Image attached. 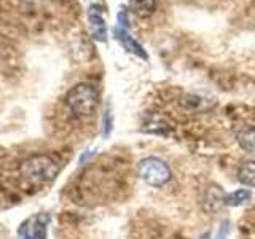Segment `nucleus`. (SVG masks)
<instances>
[{
  "instance_id": "1",
  "label": "nucleus",
  "mask_w": 255,
  "mask_h": 239,
  "mask_svg": "<svg viewBox=\"0 0 255 239\" xmlns=\"http://www.w3.org/2000/svg\"><path fill=\"white\" fill-rule=\"evenodd\" d=\"M61 164L51 155H30L18 164V175L27 187H42L59 174Z\"/></svg>"
},
{
  "instance_id": "2",
  "label": "nucleus",
  "mask_w": 255,
  "mask_h": 239,
  "mask_svg": "<svg viewBox=\"0 0 255 239\" xmlns=\"http://www.w3.org/2000/svg\"><path fill=\"white\" fill-rule=\"evenodd\" d=\"M67 109L78 118L91 117L99 104V93L91 83H78L72 86L64 98Z\"/></svg>"
},
{
  "instance_id": "3",
  "label": "nucleus",
  "mask_w": 255,
  "mask_h": 239,
  "mask_svg": "<svg viewBox=\"0 0 255 239\" xmlns=\"http://www.w3.org/2000/svg\"><path fill=\"white\" fill-rule=\"evenodd\" d=\"M137 174L143 182L151 187H163L172 177L169 166L163 159L155 156H148L145 159H142L137 167Z\"/></svg>"
},
{
  "instance_id": "4",
  "label": "nucleus",
  "mask_w": 255,
  "mask_h": 239,
  "mask_svg": "<svg viewBox=\"0 0 255 239\" xmlns=\"http://www.w3.org/2000/svg\"><path fill=\"white\" fill-rule=\"evenodd\" d=\"M48 225H50L48 214L32 215L19 227V239H46Z\"/></svg>"
},
{
  "instance_id": "5",
  "label": "nucleus",
  "mask_w": 255,
  "mask_h": 239,
  "mask_svg": "<svg viewBox=\"0 0 255 239\" xmlns=\"http://www.w3.org/2000/svg\"><path fill=\"white\" fill-rule=\"evenodd\" d=\"M115 34H117V40H120V42H122V45L126 48L128 51L132 53V54H135L137 58H140V59H143V61H148V54H147V51L143 50L142 45L137 42V40H134L129 34H128L125 27H120V26H118V27L115 29Z\"/></svg>"
},
{
  "instance_id": "6",
  "label": "nucleus",
  "mask_w": 255,
  "mask_h": 239,
  "mask_svg": "<svg viewBox=\"0 0 255 239\" xmlns=\"http://www.w3.org/2000/svg\"><path fill=\"white\" fill-rule=\"evenodd\" d=\"M90 29H91V34L96 40L106 42V38H107L106 37L107 35L106 22H104V18L98 8H91L90 10Z\"/></svg>"
},
{
  "instance_id": "7",
  "label": "nucleus",
  "mask_w": 255,
  "mask_h": 239,
  "mask_svg": "<svg viewBox=\"0 0 255 239\" xmlns=\"http://www.w3.org/2000/svg\"><path fill=\"white\" fill-rule=\"evenodd\" d=\"M238 180L241 185L255 188V161H246L238 169Z\"/></svg>"
},
{
  "instance_id": "8",
  "label": "nucleus",
  "mask_w": 255,
  "mask_h": 239,
  "mask_svg": "<svg viewBox=\"0 0 255 239\" xmlns=\"http://www.w3.org/2000/svg\"><path fill=\"white\" fill-rule=\"evenodd\" d=\"M236 140L243 150L249 151V153H255V126L244 127L243 131H239L236 134Z\"/></svg>"
},
{
  "instance_id": "9",
  "label": "nucleus",
  "mask_w": 255,
  "mask_h": 239,
  "mask_svg": "<svg viewBox=\"0 0 255 239\" xmlns=\"http://www.w3.org/2000/svg\"><path fill=\"white\" fill-rule=\"evenodd\" d=\"M132 11L140 18H148L155 13L158 0H129Z\"/></svg>"
},
{
  "instance_id": "10",
  "label": "nucleus",
  "mask_w": 255,
  "mask_h": 239,
  "mask_svg": "<svg viewBox=\"0 0 255 239\" xmlns=\"http://www.w3.org/2000/svg\"><path fill=\"white\" fill-rule=\"evenodd\" d=\"M251 198H252V191L251 190H247V188L236 190V191H233V193L225 195V206L239 207V206L246 204Z\"/></svg>"
},
{
  "instance_id": "11",
  "label": "nucleus",
  "mask_w": 255,
  "mask_h": 239,
  "mask_svg": "<svg viewBox=\"0 0 255 239\" xmlns=\"http://www.w3.org/2000/svg\"><path fill=\"white\" fill-rule=\"evenodd\" d=\"M112 114H110V109L106 110V114H104V129H102V134L104 137H109V134L112 131Z\"/></svg>"
},
{
  "instance_id": "12",
  "label": "nucleus",
  "mask_w": 255,
  "mask_h": 239,
  "mask_svg": "<svg viewBox=\"0 0 255 239\" xmlns=\"http://www.w3.org/2000/svg\"><path fill=\"white\" fill-rule=\"evenodd\" d=\"M228 231H230L228 222H223L222 225H220V228H219V235H217V238H215V239H225L227 235H228Z\"/></svg>"
},
{
  "instance_id": "13",
  "label": "nucleus",
  "mask_w": 255,
  "mask_h": 239,
  "mask_svg": "<svg viewBox=\"0 0 255 239\" xmlns=\"http://www.w3.org/2000/svg\"><path fill=\"white\" fill-rule=\"evenodd\" d=\"M209 238H211V235H209V233H207V235H204V236H203L201 239H209Z\"/></svg>"
}]
</instances>
